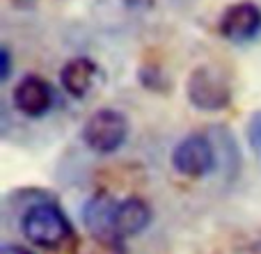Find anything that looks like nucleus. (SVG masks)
<instances>
[{
    "mask_svg": "<svg viewBox=\"0 0 261 254\" xmlns=\"http://www.w3.org/2000/svg\"><path fill=\"white\" fill-rule=\"evenodd\" d=\"M21 232L41 250H60L76 238L67 213L55 202H32L21 215Z\"/></svg>",
    "mask_w": 261,
    "mask_h": 254,
    "instance_id": "nucleus-1",
    "label": "nucleus"
},
{
    "mask_svg": "<svg viewBox=\"0 0 261 254\" xmlns=\"http://www.w3.org/2000/svg\"><path fill=\"white\" fill-rule=\"evenodd\" d=\"M81 137L94 154H115L128 137V119L115 108H99L85 119Z\"/></svg>",
    "mask_w": 261,
    "mask_h": 254,
    "instance_id": "nucleus-2",
    "label": "nucleus"
},
{
    "mask_svg": "<svg viewBox=\"0 0 261 254\" xmlns=\"http://www.w3.org/2000/svg\"><path fill=\"white\" fill-rule=\"evenodd\" d=\"M186 94L193 108L204 112H220L231 103V85L220 71L208 64L195 67L186 82Z\"/></svg>",
    "mask_w": 261,
    "mask_h": 254,
    "instance_id": "nucleus-3",
    "label": "nucleus"
},
{
    "mask_svg": "<svg viewBox=\"0 0 261 254\" xmlns=\"http://www.w3.org/2000/svg\"><path fill=\"white\" fill-rule=\"evenodd\" d=\"M172 167L188 179H202L216 167V149L202 133H190L172 149Z\"/></svg>",
    "mask_w": 261,
    "mask_h": 254,
    "instance_id": "nucleus-4",
    "label": "nucleus"
},
{
    "mask_svg": "<svg viewBox=\"0 0 261 254\" xmlns=\"http://www.w3.org/2000/svg\"><path fill=\"white\" fill-rule=\"evenodd\" d=\"M261 30V9L254 3H234L222 12L218 32L229 41H248Z\"/></svg>",
    "mask_w": 261,
    "mask_h": 254,
    "instance_id": "nucleus-5",
    "label": "nucleus"
},
{
    "mask_svg": "<svg viewBox=\"0 0 261 254\" xmlns=\"http://www.w3.org/2000/svg\"><path fill=\"white\" fill-rule=\"evenodd\" d=\"M14 108L25 117H44L53 105V90L41 76H23L12 92Z\"/></svg>",
    "mask_w": 261,
    "mask_h": 254,
    "instance_id": "nucleus-6",
    "label": "nucleus"
},
{
    "mask_svg": "<svg viewBox=\"0 0 261 254\" xmlns=\"http://www.w3.org/2000/svg\"><path fill=\"white\" fill-rule=\"evenodd\" d=\"M117 204L119 202L106 190H96L85 202V206L81 211V218L92 236H113L115 234V211H117Z\"/></svg>",
    "mask_w": 261,
    "mask_h": 254,
    "instance_id": "nucleus-7",
    "label": "nucleus"
},
{
    "mask_svg": "<svg viewBox=\"0 0 261 254\" xmlns=\"http://www.w3.org/2000/svg\"><path fill=\"white\" fill-rule=\"evenodd\" d=\"M149 224H151V206L142 197H126L117 204V211H115V234L117 236H138Z\"/></svg>",
    "mask_w": 261,
    "mask_h": 254,
    "instance_id": "nucleus-8",
    "label": "nucleus"
},
{
    "mask_svg": "<svg viewBox=\"0 0 261 254\" xmlns=\"http://www.w3.org/2000/svg\"><path fill=\"white\" fill-rule=\"evenodd\" d=\"M96 76V64L90 58H73L60 71V85L73 99H83L92 90Z\"/></svg>",
    "mask_w": 261,
    "mask_h": 254,
    "instance_id": "nucleus-9",
    "label": "nucleus"
},
{
    "mask_svg": "<svg viewBox=\"0 0 261 254\" xmlns=\"http://www.w3.org/2000/svg\"><path fill=\"white\" fill-rule=\"evenodd\" d=\"M76 254H128L122 236H92L76 245Z\"/></svg>",
    "mask_w": 261,
    "mask_h": 254,
    "instance_id": "nucleus-10",
    "label": "nucleus"
},
{
    "mask_svg": "<svg viewBox=\"0 0 261 254\" xmlns=\"http://www.w3.org/2000/svg\"><path fill=\"white\" fill-rule=\"evenodd\" d=\"M245 135H248V145L254 151V156L261 160V110L250 117L248 128H245Z\"/></svg>",
    "mask_w": 261,
    "mask_h": 254,
    "instance_id": "nucleus-11",
    "label": "nucleus"
},
{
    "mask_svg": "<svg viewBox=\"0 0 261 254\" xmlns=\"http://www.w3.org/2000/svg\"><path fill=\"white\" fill-rule=\"evenodd\" d=\"M12 73V55L7 48H0V80H9Z\"/></svg>",
    "mask_w": 261,
    "mask_h": 254,
    "instance_id": "nucleus-12",
    "label": "nucleus"
},
{
    "mask_svg": "<svg viewBox=\"0 0 261 254\" xmlns=\"http://www.w3.org/2000/svg\"><path fill=\"white\" fill-rule=\"evenodd\" d=\"M0 254H35L32 250H28L25 245H16V243H5L0 247Z\"/></svg>",
    "mask_w": 261,
    "mask_h": 254,
    "instance_id": "nucleus-13",
    "label": "nucleus"
},
{
    "mask_svg": "<svg viewBox=\"0 0 261 254\" xmlns=\"http://www.w3.org/2000/svg\"><path fill=\"white\" fill-rule=\"evenodd\" d=\"M12 5L18 7V9H30V7L37 5V0H12Z\"/></svg>",
    "mask_w": 261,
    "mask_h": 254,
    "instance_id": "nucleus-14",
    "label": "nucleus"
}]
</instances>
